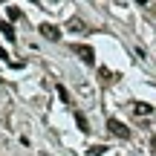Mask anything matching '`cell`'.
<instances>
[{
    "mask_svg": "<svg viewBox=\"0 0 156 156\" xmlns=\"http://www.w3.org/2000/svg\"><path fill=\"white\" fill-rule=\"evenodd\" d=\"M0 35H3L6 41H15L17 35H15V29H12V23L9 20H0Z\"/></svg>",
    "mask_w": 156,
    "mask_h": 156,
    "instance_id": "cell-4",
    "label": "cell"
},
{
    "mask_svg": "<svg viewBox=\"0 0 156 156\" xmlns=\"http://www.w3.org/2000/svg\"><path fill=\"white\" fill-rule=\"evenodd\" d=\"M107 130H110V133L116 136V139H130V130L124 127V124L119 122V119H110V122H107Z\"/></svg>",
    "mask_w": 156,
    "mask_h": 156,
    "instance_id": "cell-1",
    "label": "cell"
},
{
    "mask_svg": "<svg viewBox=\"0 0 156 156\" xmlns=\"http://www.w3.org/2000/svg\"><path fill=\"white\" fill-rule=\"evenodd\" d=\"M41 35H44V38H49V41H58V38H61V29L52 26V23H41Z\"/></svg>",
    "mask_w": 156,
    "mask_h": 156,
    "instance_id": "cell-3",
    "label": "cell"
},
{
    "mask_svg": "<svg viewBox=\"0 0 156 156\" xmlns=\"http://www.w3.org/2000/svg\"><path fill=\"white\" fill-rule=\"evenodd\" d=\"M133 113H136V116H151V113H153V107H151V104H142V101H136Z\"/></svg>",
    "mask_w": 156,
    "mask_h": 156,
    "instance_id": "cell-5",
    "label": "cell"
},
{
    "mask_svg": "<svg viewBox=\"0 0 156 156\" xmlns=\"http://www.w3.org/2000/svg\"><path fill=\"white\" fill-rule=\"evenodd\" d=\"M58 95H61L64 104H69V93H67V87H64V84H58Z\"/></svg>",
    "mask_w": 156,
    "mask_h": 156,
    "instance_id": "cell-9",
    "label": "cell"
},
{
    "mask_svg": "<svg viewBox=\"0 0 156 156\" xmlns=\"http://www.w3.org/2000/svg\"><path fill=\"white\" fill-rule=\"evenodd\" d=\"M0 61H9V52H6L3 46H0ZM9 64H12V67H20V64H17V61H9Z\"/></svg>",
    "mask_w": 156,
    "mask_h": 156,
    "instance_id": "cell-10",
    "label": "cell"
},
{
    "mask_svg": "<svg viewBox=\"0 0 156 156\" xmlns=\"http://www.w3.org/2000/svg\"><path fill=\"white\" fill-rule=\"evenodd\" d=\"M151 147H153V151H156V136H153V139H151Z\"/></svg>",
    "mask_w": 156,
    "mask_h": 156,
    "instance_id": "cell-11",
    "label": "cell"
},
{
    "mask_svg": "<svg viewBox=\"0 0 156 156\" xmlns=\"http://www.w3.org/2000/svg\"><path fill=\"white\" fill-rule=\"evenodd\" d=\"M6 15H9V23H12V20H20V15H23V12L17 9V6H9V9H6Z\"/></svg>",
    "mask_w": 156,
    "mask_h": 156,
    "instance_id": "cell-8",
    "label": "cell"
},
{
    "mask_svg": "<svg viewBox=\"0 0 156 156\" xmlns=\"http://www.w3.org/2000/svg\"><path fill=\"white\" fill-rule=\"evenodd\" d=\"M0 84H3V81H0Z\"/></svg>",
    "mask_w": 156,
    "mask_h": 156,
    "instance_id": "cell-12",
    "label": "cell"
},
{
    "mask_svg": "<svg viewBox=\"0 0 156 156\" xmlns=\"http://www.w3.org/2000/svg\"><path fill=\"white\" fill-rule=\"evenodd\" d=\"M67 29H69V32H81V29H84V20H81V17H69V20H67Z\"/></svg>",
    "mask_w": 156,
    "mask_h": 156,
    "instance_id": "cell-6",
    "label": "cell"
},
{
    "mask_svg": "<svg viewBox=\"0 0 156 156\" xmlns=\"http://www.w3.org/2000/svg\"><path fill=\"white\" fill-rule=\"evenodd\" d=\"M73 52H75V55H81L84 64H95V52H93V46H87V44H75Z\"/></svg>",
    "mask_w": 156,
    "mask_h": 156,
    "instance_id": "cell-2",
    "label": "cell"
},
{
    "mask_svg": "<svg viewBox=\"0 0 156 156\" xmlns=\"http://www.w3.org/2000/svg\"><path fill=\"white\" fill-rule=\"evenodd\" d=\"M75 124H78V130H84V133L90 130V124H87V119H84V113H78V110H75Z\"/></svg>",
    "mask_w": 156,
    "mask_h": 156,
    "instance_id": "cell-7",
    "label": "cell"
}]
</instances>
